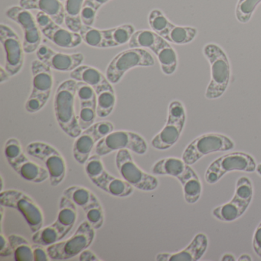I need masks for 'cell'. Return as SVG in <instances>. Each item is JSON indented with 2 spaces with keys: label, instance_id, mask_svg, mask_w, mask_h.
I'll return each instance as SVG.
<instances>
[{
  "label": "cell",
  "instance_id": "21",
  "mask_svg": "<svg viewBox=\"0 0 261 261\" xmlns=\"http://www.w3.org/2000/svg\"><path fill=\"white\" fill-rule=\"evenodd\" d=\"M0 42L5 53V68L11 77L20 72L24 65L23 44L9 25H0Z\"/></svg>",
  "mask_w": 261,
  "mask_h": 261
},
{
  "label": "cell",
  "instance_id": "31",
  "mask_svg": "<svg viewBox=\"0 0 261 261\" xmlns=\"http://www.w3.org/2000/svg\"><path fill=\"white\" fill-rule=\"evenodd\" d=\"M107 48L122 46L129 43L135 29L131 24L120 25L115 28L105 30Z\"/></svg>",
  "mask_w": 261,
  "mask_h": 261
},
{
  "label": "cell",
  "instance_id": "1",
  "mask_svg": "<svg viewBox=\"0 0 261 261\" xmlns=\"http://www.w3.org/2000/svg\"><path fill=\"white\" fill-rule=\"evenodd\" d=\"M151 172L153 175H170L178 179L182 186L185 201L188 204H195L201 198V180L190 165L186 164L182 159H162L152 166Z\"/></svg>",
  "mask_w": 261,
  "mask_h": 261
},
{
  "label": "cell",
  "instance_id": "11",
  "mask_svg": "<svg viewBox=\"0 0 261 261\" xmlns=\"http://www.w3.org/2000/svg\"><path fill=\"white\" fill-rule=\"evenodd\" d=\"M253 186L247 177L238 180L233 198L228 202L215 207L212 215L224 222H231L241 218L250 206L253 198Z\"/></svg>",
  "mask_w": 261,
  "mask_h": 261
},
{
  "label": "cell",
  "instance_id": "2",
  "mask_svg": "<svg viewBox=\"0 0 261 261\" xmlns=\"http://www.w3.org/2000/svg\"><path fill=\"white\" fill-rule=\"evenodd\" d=\"M73 79L60 84L54 98V111L61 129L71 138H77L82 130L75 111L76 86Z\"/></svg>",
  "mask_w": 261,
  "mask_h": 261
},
{
  "label": "cell",
  "instance_id": "29",
  "mask_svg": "<svg viewBox=\"0 0 261 261\" xmlns=\"http://www.w3.org/2000/svg\"><path fill=\"white\" fill-rule=\"evenodd\" d=\"M85 0H65V24L70 31L79 33L83 23L82 12Z\"/></svg>",
  "mask_w": 261,
  "mask_h": 261
},
{
  "label": "cell",
  "instance_id": "33",
  "mask_svg": "<svg viewBox=\"0 0 261 261\" xmlns=\"http://www.w3.org/2000/svg\"><path fill=\"white\" fill-rule=\"evenodd\" d=\"M79 34L82 36V41L88 46L93 48H107L105 30H97L93 27L83 25Z\"/></svg>",
  "mask_w": 261,
  "mask_h": 261
},
{
  "label": "cell",
  "instance_id": "9",
  "mask_svg": "<svg viewBox=\"0 0 261 261\" xmlns=\"http://www.w3.org/2000/svg\"><path fill=\"white\" fill-rule=\"evenodd\" d=\"M31 71L33 90L25 108L27 112L35 114L40 111L49 100L54 81L51 68L39 59L32 62Z\"/></svg>",
  "mask_w": 261,
  "mask_h": 261
},
{
  "label": "cell",
  "instance_id": "3",
  "mask_svg": "<svg viewBox=\"0 0 261 261\" xmlns=\"http://www.w3.org/2000/svg\"><path fill=\"white\" fill-rule=\"evenodd\" d=\"M203 54L208 61L211 68V81L205 91L207 100L220 98L228 88L230 80V65L224 50L215 43L207 44Z\"/></svg>",
  "mask_w": 261,
  "mask_h": 261
},
{
  "label": "cell",
  "instance_id": "45",
  "mask_svg": "<svg viewBox=\"0 0 261 261\" xmlns=\"http://www.w3.org/2000/svg\"><path fill=\"white\" fill-rule=\"evenodd\" d=\"M256 172H257L258 175L261 176V163L256 166Z\"/></svg>",
  "mask_w": 261,
  "mask_h": 261
},
{
  "label": "cell",
  "instance_id": "10",
  "mask_svg": "<svg viewBox=\"0 0 261 261\" xmlns=\"http://www.w3.org/2000/svg\"><path fill=\"white\" fill-rule=\"evenodd\" d=\"M155 60L145 48H134L122 51L112 59L106 70L108 80L112 85L119 83L124 74L137 67H152Z\"/></svg>",
  "mask_w": 261,
  "mask_h": 261
},
{
  "label": "cell",
  "instance_id": "42",
  "mask_svg": "<svg viewBox=\"0 0 261 261\" xmlns=\"http://www.w3.org/2000/svg\"><path fill=\"white\" fill-rule=\"evenodd\" d=\"M10 77L11 76L9 74L8 71L6 70V68H4V67H1L0 68V83L3 84L4 82H7L10 79Z\"/></svg>",
  "mask_w": 261,
  "mask_h": 261
},
{
  "label": "cell",
  "instance_id": "26",
  "mask_svg": "<svg viewBox=\"0 0 261 261\" xmlns=\"http://www.w3.org/2000/svg\"><path fill=\"white\" fill-rule=\"evenodd\" d=\"M149 49L156 56L163 74L172 75L178 67V56L168 41L155 34Z\"/></svg>",
  "mask_w": 261,
  "mask_h": 261
},
{
  "label": "cell",
  "instance_id": "14",
  "mask_svg": "<svg viewBox=\"0 0 261 261\" xmlns=\"http://www.w3.org/2000/svg\"><path fill=\"white\" fill-rule=\"evenodd\" d=\"M115 163L122 178L134 189L143 192H152L158 188V179L137 166L129 149L117 151Z\"/></svg>",
  "mask_w": 261,
  "mask_h": 261
},
{
  "label": "cell",
  "instance_id": "34",
  "mask_svg": "<svg viewBox=\"0 0 261 261\" xmlns=\"http://www.w3.org/2000/svg\"><path fill=\"white\" fill-rule=\"evenodd\" d=\"M259 4H261V0H238L235 10V16L238 22L247 23Z\"/></svg>",
  "mask_w": 261,
  "mask_h": 261
},
{
  "label": "cell",
  "instance_id": "16",
  "mask_svg": "<svg viewBox=\"0 0 261 261\" xmlns=\"http://www.w3.org/2000/svg\"><path fill=\"white\" fill-rule=\"evenodd\" d=\"M27 152L43 162L49 173L50 184L57 187L65 180L67 165L65 158L54 146L43 142H33L27 146Z\"/></svg>",
  "mask_w": 261,
  "mask_h": 261
},
{
  "label": "cell",
  "instance_id": "25",
  "mask_svg": "<svg viewBox=\"0 0 261 261\" xmlns=\"http://www.w3.org/2000/svg\"><path fill=\"white\" fill-rule=\"evenodd\" d=\"M207 246V236L204 233H198L192 242L181 251L175 253H159L155 259L157 261H198L204 256Z\"/></svg>",
  "mask_w": 261,
  "mask_h": 261
},
{
  "label": "cell",
  "instance_id": "4",
  "mask_svg": "<svg viewBox=\"0 0 261 261\" xmlns=\"http://www.w3.org/2000/svg\"><path fill=\"white\" fill-rule=\"evenodd\" d=\"M77 218V206L62 195L59 201V214L56 222L34 233L32 237L33 243L48 247L59 242L72 230Z\"/></svg>",
  "mask_w": 261,
  "mask_h": 261
},
{
  "label": "cell",
  "instance_id": "20",
  "mask_svg": "<svg viewBox=\"0 0 261 261\" xmlns=\"http://www.w3.org/2000/svg\"><path fill=\"white\" fill-rule=\"evenodd\" d=\"M114 129L110 121H100L94 123L75 138L73 145V156L79 164L85 165L91 157L93 149L105 136Z\"/></svg>",
  "mask_w": 261,
  "mask_h": 261
},
{
  "label": "cell",
  "instance_id": "18",
  "mask_svg": "<svg viewBox=\"0 0 261 261\" xmlns=\"http://www.w3.org/2000/svg\"><path fill=\"white\" fill-rule=\"evenodd\" d=\"M62 195L83 210L86 221L95 230L103 227L105 211L98 198L91 190L83 186H71L64 190Z\"/></svg>",
  "mask_w": 261,
  "mask_h": 261
},
{
  "label": "cell",
  "instance_id": "37",
  "mask_svg": "<svg viewBox=\"0 0 261 261\" xmlns=\"http://www.w3.org/2000/svg\"><path fill=\"white\" fill-rule=\"evenodd\" d=\"M13 254L11 244L9 241L8 238L4 236V233H0V256L1 257H9Z\"/></svg>",
  "mask_w": 261,
  "mask_h": 261
},
{
  "label": "cell",
  "instance_id": "23",
  "mask_svg": "<svg viewBox=\"0 0 261 261\" xmlns=\"http://www.w3.org/2000/svg\"><path fill=\"white\" fill-rule=\"evenodd\" d=\"M77 117L82 130L92 126L97 115V96L94 89L84 82H77L76 86Z\"/></svg>",
  "mask_w": 261,
  "mask_h": 261
},
{
  "label": "cell",
  "instance_id": "30",
  "mask_svg": "<svg viewBox=\"0 0 261 261\" xmlns=\"http://www.w3.org/2000/svg\"><path fill=\"white\" fill-rule=\"evenodd\" d=\"M198 34L196 28L191 27H179L171 22L164 34L163 39H166L169 43L175 45H186L192 42Z\"/></svg>",
  "mask_w": 261,
  "mask_h": 261
},
{
  "label": "cell",
  "instance_id": "5",
  "mask_svg": "<svg viewBox=\"0 0 261 261\" xmlns=\"http://www.w3.org/2000/svg\"><path fill=\"white\" fill-rule=\"evenodd\" d=\"M4 154L12 169L23 179L33 183L49 179L48 170L27 156L18 139L10 138L6 142Z\"/></svg>",
  "mask_w": 261,
  "mask_h": 261
},
{
  "label": "cell",
  "instance_id": "38",
  "mask_svg": "<svg viewBox=\"0 0 261 261\" xmlns=\"http://www.w3.org/2000/svg\"><path fill=\"white\" fill-rule=\"evenodd\" d=\"M44 246L35 244L33 245V256L34 261H48L51 259L46 249L43 248Z\"/></svg>",
  "mask_w": 261,
  "mask_h": 261
},
{
  "label": "cell",
  "instance_id": "36",
  "mask_svg": "<svg viewBox=\"0 0 261 261\" xmlns=\"http://www.w3.org/2000/svg\"><path fill=\"white\" fill-rule=\"evenodd\" d=\"M97 13V10L94 9L93 6L85 2L82 12V21L83 25L93 27L94 22H95Z\"/></svg>",
  "mask_w": 261,
  "mask_h": 261
},
{
  "label": "cell",
  "instance_id": "35",
  "mask_svg": "<svg viewBox=\"0 0 261 261\" xmlns=\"http://www.w3.org/2000/svg\"><path fill=\"white\" fill-rule=\"evenodd\" d=\"M148 20L151 30L160 36H163L171 23L170 21L159 10H152L149 13Z\"/></svg>",
  "mask_w": 261,
  "mask_h": 261
},
{
  "label": "cell",
  "instance_id": "24",
  "mask_svg": "<svg viewBox=\"0 0 261 261\" xmlns=\"http://www.w3.org/2000/svg\"><path fill=\"white\" fill-rule=\"evenodd\" d=\"M37 59L49 67L51 70L68 72L82 65L85 56L82 53L65 54L54 51L47 45H41L36 51Z\"/></svg>",
  "mask_w": 261,
  "mask_h": 261
},
{
  "label": "cell",
  "instance_id": "43",
  "mask_svg": "<svg viewBox=\"0 0 261 261\" xmlns=\"http://www.w3.org/2000/svg\"><path fill=\"white\" fill-rule=\"evenodd\" d=\"M221 260L222 261H235L236 260V258L233 256L231 253H225V254L221 256Z\"/></svg>",
  "mask_w": 261,
  "mask_h": 261
},
{
  "label": "cell",
  "instance_id": "28",
  "mask_svg": "<svg viewBox=\"0 0 261 261\" xmlns=\"http://www.w3.org/2000/svg\"><path fill=\"white\" fill-rule=\"evenodd\" d=\"M19 7L28 10H39L59 25L65 22V8L61 0H19Z\"/></svg>",
  "mask_w": 261,
  "mask_h": 261
},
{
  "label": "cell",
  "instance_id": "6",
  "mask_svg": "<svg viewBox=\"0 0 261 261\" xmlns=\"http://www.w3.org/2000/svg\"><path fill=\"white\" fill-rule=\"evenodd\" d=\"M85 171L94 186L111 196L126 198L134 192V188L129 183L107 172L101 156L97 154L91 155L85 163Z\"/></svg>",
  "mask_w": 261,
  "mask_h": 261
},
{
  "label": "cell",
  "instance_id": "40",
  "mask_svg": "<svg viewBox=\"0 0 261 261\" xmlns=\"http://www.w3.org/2000/svg\"><path fill=\"white\" fill-rule=\"evenodd\" d=\"M79 260L98 261L101 260V259H99L98 256H97L94 252L86 249V250H83V251L79 254Z\"/></svg>",
  "mask_w": 261,
  "mask_h": 261
},
{
  "label": "cell",
  "instance_id": "22",
  "mask_svg": "<svg viewBox=\"0 0 261 261\" xmlns=\"http://www.w3.org/2000/svg\"><path fill=\"white\" fill-rule=\"evenodd\" d=\"M36 19L42 34L57 46L63 48H74L79 46L83 42L79 33L62 28L42 12L36 14Z\"/></svg>",
  "mask_w": 261,
  "mask_h": 261
},
{
  "label": "cell",
  "instance_id": "32",
  "mask_svg": "<svg viewBox=\"0 0 261 261\" xmlns=\"http://www.w3.org/2000/svg\"><path fill=\"white\" fill-rule=\"evenodd\" d=\"M13 251V257L16 261H33V245L23 237L18 234H10L8 237Z\"/></svg>",
  "mask_w": 261,
  "mask_h": 261
},
{
  "label": "cell",
  "instance_id": "17",
  "mask_svg": "<svg viewBox=\"0 0 261 261\" xmlns=\"http://www.w3.org/2000/svg\"><path fill=\"white\" fill-rule=\"evenodd\" d=\"M129 149L138 155H144L148 150V145L143 137L131 131H113L105 136L95 146V153L105 156L114 151Z\"/></svg>",
  "mask_w": 261,
  "mask_h": 261
},
{
  "label": "cell",
  "instance_id": "19",
  "mask_svg": "<svg viewBox=\"0 0 261 261\" xmlns=\"http://www.w3.org/2000/svg\"><path fill=\"white\" fill-rule=\"evenodd\" d=\"M7 18L17 23L23 33L24 51L27 54L36 53L42 42V32L36 18L30 10L21 7H12L6 11Z\"/></svg>",
  "mask_w": 261,
  "mask_h": 261
},
{
  "label": "cell",
  "instance_id": "13",
  "mask_svg": "<svg viewBox=\"0 0 261 261\" xmlns=\"http://www.w3.org/2000/svg\"><path fill=\"white\" fill-rule=\"evenodd\" d=\"M234 146L233 140L227 136L209 133L195 139L186 148L181 159L186 164L192 166L208 154L231 150Z\"/></svg>",
  "mask_w": 261,
  "mask_h": 261
},
{
  "label": "cell",
  "instance_id": "44",
  "mask_svg": "<svg viewBox=\"0 0 261 261\" xmlns=\"http://www.w3.org/2000/svg\"><path fill=\"white\" fill-rule=\"evenodd\" d=\"M238 260H239V261H244V260L251 261L252 258H251V256H250V255L242 254L239 256V258H238Z\"/></svg>",
  "mask_w": 261,
  "mask_h": 261
},
{
  "label": "cell",
  "instance_id": "46",
  "mask_svg": "<svg viewBox=\"0 0 261 261\" xmlns=\"http://www.w3.org/2000/svg\"><path fill=\"white\" fill-rule=\"evenodd\" d=\"M61 1H62V2H63V1H65V0H61Z\"/></svg>",
  "mask_w": 261,
  "mask_h": 261
},
{
  "label": "cell",
  "instance_id": "8",
  "mask_svg": "<svg viewBox=\"0 0 261 261\" xmlns=\"http://www.w3.org/2000/svg\"><path fill=\"white\" fill-rule=\"evenodd\" d=\"M0 204L20 212L33 233L43 227L44 215L39 204L27 194L16 189H8L0 193Z\"/></svg>",
  "mask_w": 261,
  "mask_h": 261
},
{
  "label": "cell",
  "instance_id": "7",
  "mask_svg": "<svg viewBox=\"0 0 261 261\" xmlns=\"http://www.w3.org/2000/svg\"><path fill=\"white\" fill-rule=\"evenodd\" d=\"M95 238V229L87 221L82 222L74 234L66 241H59L46 247L53 260H67L75 257L90 247Z\"/></svg>",
  "mask_w": 261,
  "mask_h": 261
},
{
  "label": "cell",
  "instance_id": "27",
  "mask_svg": "<svg viewBox=\"0 0 261 261\" xmlns=\"http://www.w3.org/2000/svg\"><path fill=\"white\" fill-rule=\"evenodd\" d=\"M97 96V115L105 118L111 115L116 103V95L112 84L105 77L91 87Z\"/></svg>",
  "mask_w": 261,
  "mask_h": 261
},
{
  "label": "cell",
  "instance_id": "41",
  "mask_svg": "<svg viewBox=\"0 0 261 261\" xmlns=\"http://www.w3.org/2000/svg\"><path fill=\"white\" fill-rule=\"evenodd\" d=\"M111 0H85V2L89 4L90 5L93 6L97 11H98L100 7H103L107 3L109 2Z\"/></svg>",
  "mask_w": 261,
  "mask_h": 261
},
{
  "label": "cell",
  "instance_id": "15",
  "mask_svg": "<svg viewBox=\"0 0 261 261\" xmlns=\"http://www.w3.org/2000/svg\"><path fill=\"white\" fill-rule=\"evenodd\" d=\"M256 166L254 159L249 154L242 152H230L211 163L204 174V178L208 184L213 185L228 172L233 171L253 172L256 171Z\"/></svg>",
  "mask_w": 261,
  "mask_h": 261
},
{
  "label": "cell",
  "instance_id": "12",
  "mask_svg": "<svg viewBox=\"0 0 261 261\" xmlns=\"http://www.w3.org/2000/svg\"><path fill=\"white\" fill-rule=\"evenodd\" d=\"M186 121V108L181 102L173 100L168 108L167 121L163 129L151 141L154 149L166 150L179 140Z\"/></svg>",
  "mask_w": 261,
  "mask_h": 261
},
{
  "label": "cell",
  "instance_id": "39",
  "mask_svg": "<svg viewBox=\"0 0 261 261\" xmlns=\"http://www.w3.org/2000/svg\"><path fill=\"white\" fill-rule=\"evenodd\" d=\"M253 248L255 253L261 258V222L256 227L253 234Z\"/></svg>",
  "mask_w": 261,
  "mask_h": 261
}]
</instances>
